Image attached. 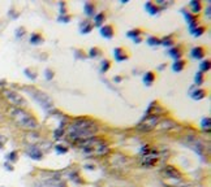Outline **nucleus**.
<instances>
[{"instance_id":"obj_40","label":"nucleus","mask_w":211,"mask_h":187,"mask_svg":"<svg viewBox=\"0 0 211 187\" xmlns=\"http://www.w3.org/2000/svg\"><path fill=\"white\" fill-rule=\"evenodd\" d=\"M164 68H165V65L163 64V65H159V68H158V69H159V70H162V69H164Z\"/></svg>"},{"instance_id":"obj_30","label":"nucleus","mask_w":211,"mask_h":187,"mask_svg":"<svg viewBox=\"0 0 211 187\" xmlns=\"http://www.w3.org/2000/svg\"><path fill=\"white\" fill-rule=\"evenodd\" d=\"M175 126V122H172V121H163L162 122V128L164 129H169V128H173Z\"/></svg>"},{"instance_id":"obj_37","label":"nucleus","mask_w":211,"mask_h":187,"mask_svg":"<svg viewBox=\"0 0 211 187\" xmlns=\"http://www.w3.org/2000/svg\"><path fill=\"white\" fill-rule=\"evenodd\" d=\"M17 31H18V32H17V36L20 38V36H21L22 34H24V27H20V29H18Z\"/></svg>"},{"instance_id":"obj_33","label":"nucleus","mask_w":211,"mask_h":187,"mask_svg":"<svg viewBox=\"0 0 211 187\" xmlns=\"http://www.w3.org/2000/svg\"><path fill=\"white\" fill-rule=\"evenodd\" d=\"M52 78H54V71L47 69L46 70V79H52Z\"/></svg>"},{"instance_id":"obj_23","label":"nucleus","mask_w":211,"mask_h":187,"mask_svg":"<svg viewBox=\"0 0 211 187\" xmlns=\"http://www.w3.org/2000/svg\"><path fill=\"white\" fill-rule=\"evenodd\" d=\"M91 29H93V26L90 25L89 21H85V22L81 25V32H82V34H87V32H90Z\"/></svg>"},{"instance_id":"obj_29","label":"nucleus","mask_w":211,"mask_h":187,"mask_svg":"<svg viewBox=\"0 0 211 187\" xmlns=\"http://www.w3.org/2000/svg\"><path fill=\"white\" fill-rule=\"evenodd\" d=\"M99 52H101V51H99L97 47H94V48L90 49V52H89V56H90V57H97L98 55H99Z\"/></svg>"},{"instance_id":"obj_39","label":"nucleus","mask_w":211,"mask_h":187,"mask_svg":"<svg viewBox=\"0 0 211 187\" xmlns=\"http://www.w3.org/2000/svg\"><path fill=\"white\" fill-rule=\"evenodd\" d=\"M115 82H121V77H115Z\"/></svg>"},{"instance_id":"obj_42","label":"nucleus","mask_w":211,"mask_h":187,"mask_svg":"<svg viewBox=\"0 0 211 187\" xmlns=\"http://www.w3.org/2000/svg\"><path fill=\"white\" fill-rule=\"evenodd\" d=\"M62 187H64V186H62Z\"/></svg>"},{"instance_id":"obj_18","label":"nucleus","mask_w":211,"mask_h":187,"mask_svg":"<svg viewBox=\"0 0 211 187\" xmlns=\"http://www.w3.org/2000/svg\"><path fill=\"white\" fill-rule=\"evenodd\" d=\"M94 10H95V4L94 3H86L85 4V14L87 17L94 16Z\"/></svg>"},{"instance_id":"obj_24","label":"nucleus","mask_w":211,"mask_h":187,"mask_svg":"<svg viewBox=\"0 0 211 187\" xmlns=\"http://www.w3.org/2000/svg\"><path fill=\"white\" fill-rule=\"evenodd\" d=\"M194 83L196 85H202L203 83V73L198 71V73L194 75Z\"/></svg>"},{"instance_id":"obj_9","label":"nucleus","mask_w":211,"mask_h":187,"mask_svg":"<svg viewBox=\"0 0 211 187\" xmlns=\"http://www.w3.org/2000/svg\"><path fill=\"white\" fill-rule=\"evenodd\" d=\"M192 57L193 59H197V60H202L205 57V55H206V51H205L203 47H194L192 49Z\"/></svg>"},{"instance_id":"obj_10","label":"nucleus","mask_w":211,"mask_h":187,"mask_svg":"<svg viewBox=\"0 0 211 187\" xmlns=\"http://www.w3.org/2000/svg\"><path fill=\"white\" fill-rule=\"evenodd\" d=\"M113 55H115V59L117 60V61H120V63L126 61V60L129 59V55H126V53L124 52L123 48H116L115 52H113Z\"/></svg>"},{"instance_id":"obj_14","label":"nucleus","mask_w":211,"mask_h":187,"mask_svg":"<svg viewBox=\"0 0 211 187\" xmlns=\"http://www.w3.org/2000/svg\"><path fill=\"white\" fill-rule=\"evenodd\" d=\"M190 96H192V99H194V100H202V99L206 97V91L198 89V90H196L194 92H192Z\"/></svg>"},{"instance_id":"obj_27","label":"nucleus","mask_w":211,"mask_h":187,"mask_svg":"<svg viewBox=\"0 0 211 187\" xmlns=\"http://www.w3.org/2000/svg\"><path fill=\"white\" fill-rule=\"evenodd\" d=\"M203 32H205V27H201V26H199V27H196V29H194L193 31H190V34L194 35V36H201Z\"/></svg>"},{"instance_id":"obj_17","label":"nucleus","mask_w":211,"mask_h":187,"mask_svg":"<svg viewBox=\"0 0 211 187\" xmlns=\"http://www.w3.org/2000/svg\"><path fill=\"white\" fill-rule=\"evenodd\" d=\"M160 44H163L165 47H172L175 44V40H173V36L172 35H167L164 36L163 39H160Z\"/></svg>"},{"instance_id":"obj_26","label":"nucleus","mask_w":211,"mask_h":187,"mask_svg":"<svg viewBox=\"0 0 211 187\" xmlns=\"http://www.w3.org/2000/svg\"><path fill=\"white\" fill-rule=\"evenodd\" d=\"M147 44L149 46H158V44H160V39H158L157 36H150L147 39Z\"/></svg>"},{"instance_id":"obj_6","label":"nucleus","mask_w":211,"mask_h":187,"mask_svg":"<svg viewBox=\"0 0 211 187\" xmlns=\"http://www.w3.org/2000/svg\"><path fill=\"white\" fill-rule=\"evenodd\" d=\"M4 96L7 97V100L13 105V108H22V107L26 105L25 99L22 97L20 94L14 92V91H9V90L4 91Z\"/></svg>"},{"instance_id":"obj_4","label":"nucleus","mask_w":211,"mask_h":187,"mask_svg":"<svg viewBox=\"0 0 211 187\" xmlns=\"http://www.w3.org/2000/svg\"><path fill=\"white\" fill-rule=\"evenodd\" d=\"M159 122V116L158 114H146L142 118V121L138 124L137 129L140 131H151L153 129L157 128V125Z\"/></svg>"},{"instance_id":"obj_38","label":"nucleus","mask_w":211,"mask_h":187,"mask_svg":"<svg viewBox=\"0 0 211 187\" xmlns=\"http://www.w3.org/2000/svg\"><path fill=\"white\" fill-rule=\"evenodd\" d=\"M206 16H207V17L210 18V5H209V7L206 8Z\"/></svg>"},{"instance_id":"obj_8","label":"nucleus","mask_w":211,"mask_h":187,"mask_svg":"<svg viewBox=\"0 0 211 187\" xmlns=\"http://www.w3.org/2000/svg\"><path fill=\"white\" fill-rule=\"evenodd\" d=\"M101 35L106 39H111L113 38L115 35V31H113V27L111 25H106V26H102L101 27Z\"/></svg>"},{"instance_id":"obj_19","label":"nucleus","mask_w":211,"mask_h":187,"mask_svg":"<svg viewBox=\"0 0 211 187\" xmlns=\"http://www.w3.org/2000/svg\"><path fill=\"white\" fill-rule=\"evenodd\" d=\"M146 9H147V12L150 13V14H157V13H159V7H157L154 3H151V2H149V3H146Z\"/></svg>"},{"instance_id":"obj_35","label":"nucleus","mask_w":211,"mask_h":187,"mask_svg":"<svg viewBox=\"0 0 211 187\" xmlns=\"http://www.w3.org/2000/svg\"><path fill=\"white\" fill-rule=\"evenodd\" d=\"M56 151H58L59 153H65L66 151H68V148H64V147H62V146H56Z\"/></svg>"},{"instance_id":"obj_2","label":"nucleus","mask_w":211,"mask_h":187,"mask_svg":"<svg viewBox=\"0 0 211 187\" xmlns=\"http://www.w3.org/2000/svg\"><path fill=\"white\" fill-rule=\"evenodd\" d=\"M10 116H12V118L16 121V124H17L20 128L25 129V130H35V129H38V126H39L35 117H33L31 114L25 112L24 109H21V108H13L12 111H10Z\"/></svg>"},{"instance_id":"obj_13","label":"nucleus","mask_w":211,"mask_h":187,"mask_svg":"<svg viewBox=\"0 0 211 187\" xmlns=\"http://www.w3.org/2000/svg\"><path fill=\"white\" fill-rule=\"evenodd\" d=\"M27 153H29V156L31 158H34V160H41L42 158V152L38 150L37 147H31L29 151H27Z\"/></svg>"},{"instance_id":"obj_15","label":"nucleus","mask_w":211,"mask_h":187,"mask_svg":"<svg viewBox=\"0 0 211 187\" xmlns=\"http://www.w3.org/2000/svg\"><path fill=\"white\" fill-rule=\"evenodd\" d=\"M190 8H192V13L194 14V13H199L202 10V4L198 2V0H193V2H190Z\"/></svg>"},{"instance_id":"obj_12","label":"nucleus","mask_w":211,"mask_h":187,"mask_svg":"<svg viewBox=\"0 0 211 187\" xmlns=\"http://www.w3.org/2000/svg\"><path fill=\"white\" fill-rule=\"evenodd\" d=\"M155 78H157V75H155V73H153V71H147V73L143 75V83H145L146 86H151L154 82H155Z\"/></svg>"},{"instance_id":"obj_20","label":"nucleus","mask_w":211,"mask_h":187,"mask_svg":"<svg viewBox=\"0 0 211 187\" xmlns=\"http://www.w3.org/2000/svg\"><path fill=\"white\" fill-rule=\"evenodd\" d=\"M43 42V38L41 34H38V32H34V34H31L30 36V43L31 44H38V43H42Z\"/></svg>"},{"instance_id":"obj_28","label":"nucleus","mask_w":211,"mask_h":187,"mask_svg":"<svg viewBox=\"0 0 211 187\" xmlns=\"http://www.w3.org/2000/svg\"><path fill=\"white\" fill-rule=\"evenodd\" d=\"M207 70H210V61L209 60H205V61L201 63V73L207 71Z\"/></svg>"},{"instance_id":"obj_25","label":"nucleus","mask_w":211,"mask_h":187,"mask_svg":"<svg viewBox=\"0 0 211 187\" xmlns=\"http://www.w3.org/2000/svg\"><path fill=\"white\" fill-rule=\"evenodd\" d=\"M109 68H111V63L108 61V60H104V61L102 63L101 71H102V73H107V71L109 70Z\"/></svg>"},{"instance_id":"obj_41","label":"nucleus","mask_w":211,"mask_h":187,"mask_svg":"<svg viewBox=\"0 0 211 187\" xmlns=\"http://www.w3.org/2000/svg\"><path fill=\"white\" fill-rule=\"evenodd\" d=\"M0 148H2V143H0Z\"/></svg>"},{"instance_id":"obj_36","label":"nucleus","mask_w":211,"mask_h":187,"mask_svg":"<svg viewBox=\"0 0 211 187\" xmlns=\"http://www.w3.org/2000/svg\"><path fill=\"white\" fill-rule=\"evenodd\" d=\"M59 20H60V21H63V22H68V21L70 20V17H68V16H65V17H60Z\"/></svg>"},{"instance_id":"obj_16","label":"nucleus","mask_w":211,"mask_h":187,"mask_svg":"<svg viewBox=\"0 0 211 187\" xmlns=\"http://www.w3.org/2000/svg\"><path fill=\"white\" fill-rule=\"evenodd\" d=\"M169 56H172L175 60H180V57L182 56V52H181V48L180 47H173L169 49Z\"/></svg>"},{"instance_id":"obj_1","label":"nucleus","mask_w":211,"mask_h":187,"mask_svg":"<svg viewBox=\"0 0 211 187\" xmlns=\"http://www.w3.org/2000/svg\"><path fill=\"white\" fill-rule=\"evenodd\" d=\"M98 131V126L90 120L80 118L74 121L68 128L69 139L73 142H85L90 138H94V135Z\"/></svg>"},{"instance_id":"obj_34","label":"nucleus","mask_w":211,"mask_h":187,"mask_svg":"<svg viewBox=\"0 0 211 187\" xmlns=\"http://www.w3.org/2000/svg\"><path fill=\"white\" fill-rule=\"evenodd\" d=\"M63 133H64V130H63V126H62V128H60V130L55 131V138H60V136L63 135Z\"/></svg>"},{"instance_id":"obj_5","label":"nucleus","mask_w":211,"mask_h":187,"mask_svg":"<svg viewBox=\"0 0 211 187\" xmlns=\"http://www.w3.org/2000/svg\"><path fill=\"white\" fill-rule=\"evenodd\" d=\"M30 92H31V96L34 97L44 109H51L54 107L52 99L47 94H44L42 91H38V90H30Z\"/></svg>"},{"instance_id":"obj_21","label":"nucleus","mask_w":211,"mask_h":187,"mask_svg":"<svg viewBox=\"0 0 211 187\" xmlns=\"http://www.w3.org/2000/svg\"><path fill=\"white\" fill-rule=\"evenodd\" d=\"M104 18H106V14H104V12H101L99 14H97L95 16V26L97 27H101V25L104 22Z\"/></svg>"},{"instance_id":"obj_31","label":"nucleus","mask_w":211,"mask_h":187,"mask_svg":"<svg viewBox=\"0 0 211 187\" xmlns=\"http://www.w3.org/2000/svg\"><path fill=\"white\" fill-rule=\"evenodd\" d=\"M210 124H211V120H210V117H206V118H203L202 120V128L205 129H209L210 128Z\"/></svg>"},{"instance_id":"obj_32","label":"nucleus","mask_w":211,"mask_h":187,"mask_svg":"<svg viewBox=\"0 0 211 187\" xmlns=\"http://www.w3.org/2000/svg\"><path fill=\"white\" fill-rule=\"evenodd\" d=\"M7 158L9 161H16V160H17V152H10Z\"/></svg>"},{"instance_id":"obj_3","label":"nucleus","mask_w":211,"mask_h":187,"mask_svg":"<svg viewBox=\"0 0 211 187\" xmlns=\"http://www.w3.org/2000/svg\"><path fill=\"white\" fill-rule=\"evenodd\" d=\"M82 148H84L85 153H90V155H103L107 151V144L97 138H90L85 142H82Z\"/></svg>"},{"instance_id":"obj_7","label":"nucleus","mask_w":211,"mask_h":187,"mask_svg":"<svg viewBox=\"0 0 211 187\" xmlns=\"http://www.w3.org/2000/svg\"><path fill=\"white\" fill-rule=\"evenodd\" d=\"M164 174L167 175V177H169V178H177V179L181 178V173H180L175 166H171V165L165 166V169H164Z\"/></svg>"},{"instance_id":"obj_22","label":"nucleus","mask_w":211,"mask_h":187,"mask_svg":"<svg viewBox=\"0 0 211 187\" xmlns=\"http://www.w3.org/2000/svg\"><path fill=\"white\" fill-rule=\"evenodd\" d=\"M142 34V30L141 29H134V30H130L128 31V36L132 38V39H137V38H140V35Z\"/></svg>"},{"instance_id":"obj_11","label":"nucleus","mask_w":211,"mask_h":187,"mask_svg":"<svg viewBox=\"0 0 211 187\" xmlns=\"http://www.w3.org/2000/svg\"><path fill=\"white\" fill-rule=\"evenodd\" d=\"M186 67V61L185 60H176L172 65V70L175 71V73H180V71L184 70V68Z\"/></svg>"}]
</instances>
